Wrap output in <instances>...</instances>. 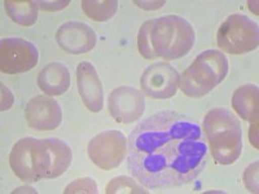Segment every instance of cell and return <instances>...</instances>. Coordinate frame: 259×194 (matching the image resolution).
<instances>
[{"instance_id": "6da1fadb", "label": "cell", "mask_w": 259, "mask_h": 194, "mask_svg": "<svg viewBox=\"0 0 259 194\" xmlns=\"http://www.w3.org/2000/svg\"><path fill=\"white\" fill-rule=\"evenodd\" d=\"M127 140V167L148 189L187 185L206 167L202 128L178 112L163 110L145 118Z\"/></svg>"}, {"instance_id": "7a4b0ae2", "label": "cell", "mask_w": 259, "mask_h": 194, "mask_svg": "<svg viewBox=\"0 0 259 194\" xmlns=\"http://www.w3.org/2000/svg\"><path fill=\"white\" fill-rule=\"evenodd\" d=\"M73 153L59 138L24 137L18 140L9 156V165L16 176L25 182L55 179L71 165Z\"/></svg>"}, {"instance_id": "3957f363", "label": "cell", "mask_w": 259, "mask_h": 194, "mask_svg": "<svg viewBox=\"0 0 259 194\" xmlns=\"http://www.w3.org/2000/svg\"><path fill=\"white\" fill-rule=\"evenodd\" d=\"M194 30L186 18L163 16L145 21L139 30L138 48L144 59H182L194 44Z\"/></svg>"}, {"instance_id": "277c9868", "label": "cell", "mask_w": 259, "mask_h": 194, "mask_svg": "<svg viewBox=\"0 0 259 194\" xmlns=\"http://www.w3.org/2000/svg\"><path fill=\"white\" fill-rule=\"evenodd\" d=\"M203 131L217 163L232 165L239 159L242 152V129L231 110H210L203 119Z\"/></svg>"}, {"instance_id": "5b68a950", "label": "cell", "mask_w": 259, "mask_h": 194, "mask_svg": "<svg viewBox=\"0 0 259 194\" xmlns=\"http://www.w3.org/2000/svg\"><path fill=\"white\" fill-rule=\"evenodd\" d=\"M228 74V60L215 50L200 53L180 77L179 87L189 97H203L221 84Z\"/></svg>"}, {"instance_id": "8992f818", "label": "cell", "mask_w": 259, "mask_h": 194, "mask_svg": "<svg viewBox=\"0 0 259 194\" xmlns=\"http://www.w3.org/2000/svg\"><path fill=\"white\" fill-rule=\"evenodd\" d=\"M219 48L230 55H244L259 44L258 24L244 15H231L217 32Z\"/></svg>"}, {"instance_id": "52a82bcc", "label": "cell", "mask_w": 259, "mask_h": 194, "mask_svg": "<svg viewBox=\"0 0 259 194\" xmlns=\"http://www.w3.org/2000/svg\"><path fill=\"white\" fill-rule=\"evenodd\" d=\"M128 140L119 131H104L91 138L87 153L90 159L101 170L117 168L126 159Z\"/></svg>"}, {"instance_id": "ba28073f", "label": "cell", "mask_w": 259, "mask_h": 194, "mask_svg": "<svg viewBox=\"0 0 259 194\" xmlns=\"http://www.w3.org/2000/svg\"><path fill=\"white\" fill-rule=\"evenodd\" d=\"M39 61V51L22 38H6L0 43V70L4 74L26 73Z\"/></svg>"}, {"instance_id": "9c48e42d", "label": "cell", "mask_w": 259, "mask_h": 194, "mask_svg": "<svg viewBox=\"0 0 259 194\" xmlns=\"http://www.w3.org/2000/svg\"><path fill=\"white\" fill-rule=\"evenodd\" d=\"M140 83L145 94L157 100H165L177 93L180 75L171 65L157 62L145 69Z\"/></svg>"}, {"instance_id": "30bf717a", "label": "cell", "mask_w": 259, "mask_h": 194, "mask_svg": "<svg viewBox=\"0 0 259 194\" xmlns=\"http://www.w3.org/2000/svg\"><path fill=\"white\" fill-rule=\"evenodd\" d=\"M109 113L119 123H133L143 117L145 110L144 94L139 89L121 85L113 89L108 99Z\"/></svg>"}, {"instance_id": "8fae6325", "label": "cell", "mask_w": 259, "mask_h": 194, "mask_svg": "<svg viewBox=\"0 0 259 194\" xmlns=\"http://www.w3.org/2000/svg\"><path fill=\"white\" fill-rule=\"evenodd\" d=\"M25 118L31 128L39 131H51L61 124L62 110L55 99L47 96H35L25 108Z\"/></svg>"}, {"instance_id": "7c38bea8", "label": "cell", "mask_w": 259, "mask_h": 194, "mask_svg": "<svg viewBox=\"0 0 259 194\" xmlns=\"http://www.w3.org/2000/svg\"><path fill=\"white\" fill-rule=\"evenodd\" d=\"M56 40L65 52L80 55L94 50L97 36L94 30L84 22L69 21L57 30Z\"/></svg>"}, {"instance_id": "4fadbf2b", "label": "cell", "mask_w": 259, "mask_h": 194, "mask_svg": "<svg viewBox=\"0 0 259 194\" xmlns=\"http://www.w3.org/2000/svg\"><path fill=\"white\" fill-rule=\"evenodd\" d=\"M78 92L85 108L92 113L101 112L104 105V92L96 69L89 61H82L77 68Z\"/></svg>"}, {"instance_id": "5bb4252c", "label": "cell", "mask_w": 259, "mask_h": 194, "mask_svg": "<svg viewBox=\"0 0 259 194\" xmlns=\"http://www.w3.org/2000/svg\"><path fill=\"white\" fill-rule=\"evenodd\" d=\"M38 85L47 96H60L70 87V73L65 65L51 62L39 73Z\"/></svg>"}, {"instance_id": "9a60e30c", "label": "cell", "mask_w": 259, "mask_h": 194, "mask_svg": "<svg viewBox=\"0 0 259 194\" xmlns=\"http://www.w3.org/2000/svg\"><path fill=\"white\" fill-rule=\"evenodd\" d=\"M232 108L244 121H258L259 89L254 84H245L233 92Z\"/></svg>"}, {"instance_id": "2e32d148", "label": "cell", "mask_w": 259, "mask_h": 194, "mask_svg": "<svg viewBox=\"0 0 259 194\" xmlns=\"http://www.w3.org/2000/svg\"><path fill=\"white\" fill-rule=\"evenodd\" d=\"M4 7L16 24L31 26L38 20V2L34 0H6Z\"/></svg>"}, {"instance_id": "e0dca14e", "label": "cell", "mask_w": 259, "mask_h": 194, "mask_svg": "<svg viewBox=\"0 0 259 194\" xmlns=\"http://www.w3.org/2000/svg\"><path fill=\"white\" fill-rule=\"evenodd\" d=\"M82 9L85 15L97 22L108 21L115 15L118 9L117 0H104V2H96V0H83Z\"/></svg>"}, {"instance_id": "ac0fdd59", "label": "cell", "mask_w": 259, "mask_h": 194, "mask_svg": "<svg viewBox=\"0 0 259 194\" xmlns=\"http://www.w3.org/2000/svg\"><path fill=\"white\" fill-rule=\"evenodd\" d=\"M106 194H118V193H148L143 186H140L135 180H133L128 176H118L114 177L112 181L106 185L105 188Z\"/></svg>"}, {"instance_id": "d6986e66", "label": "cell", "mask_w": 259, "mask_h": 194, "mask_svg": "<svg viewBox=\"0 0 259 194\" xmlns=\"http://www.w3.org/2000/svg\"><path fill=\"white\" fill-rule=\"evenodd\" d=\"M64 193L73 194V193H85V194H95L97 193V184L91 177H82V179L74 180L71 184H69L65 188Z\"/></svg>"}, {"instance_id": "ffe728a7", "label": "cell", "mask_w": 259, "mask_h": 194, "mask_svg": "<svg viewBox=\"0 0 259 194\" xmlns=\"http://www.w3.org/2000/svg\"><path fill=\"white\" fill-rule=\"evenodd\" d=\"M258 162H254L244 172V184L251 193H258Z\"/></svg>"}, {"instance_id": "44dd1931", "label": "cell", "mask_w": 259, "mask_h": 194, "mask_svg": "<svg viewBox=\"0 0 259 194\" xmlns=\"http://www.w3.org/2000/svg\"><path fill=\"white\" fill-rule=\"evenodd\" d=\"M70 4L69 0H64V2H38V7L45 11H60V9L65 8Z\"/></svg>"}]
</instances>
